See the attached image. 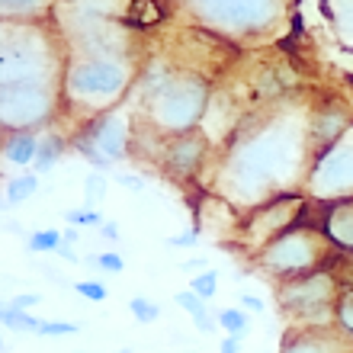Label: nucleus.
I'll list each match as a JSON object with an SVG mask.
<instances>
[{"mask_svg": "<svg viewBox=\"0 0 353 353\" xmlns=\"http://www.w3.org/2000/svg\"><path fill=\"white\" fill-rule=\"evenodd\" d=\"M327 234L318 232L315 225L296 222L289 232H283L276 241H270L263 251H257V263L267 273L279 276V283L296 276H308L315 273L318 263L325 261L327 254Z\"/></svg>", "mask_w": 353, "mask_h": 353, "instance_id": "nucleus-1", "label": "nucleus"}, {"mask_svg": "<svg viewBox=\"0 0 353 353\" xmlns=\"http://www.w3.org/2000/svg\"><path fill=\"white\" fill-rule=\"evenodd\" d=\"M122 81V74L116 68H106V65H90V68H81L74 74V87L87 93H100V90H116Z\"/></svg>", "mask_w": 353, "mask_h": 353, "instance_id": "nucleus-5", "label": "nucleus"}, {"mask_svg": "<svg viewBox=\"0 0 353 353\" xmlns=\"http://www.w3.org/2000/svg\"><path fill=\"white\" fill-rule=\"evenodd\" d=\"M321 225H325L321 232L327 234V241L341 251L353 254V199H341L337 205H331Z\"/></svg>", "mask_w": 353, "mask_h": 353, "instance_id": "nucleus-4", "label": "nucleus"}, {"mask_svg": "<svg viewBox=\"0 0 353 353\" xmlns=\"http://www.w3.org/2000/svg\"><path fill=\"white\" fill-rule=\"evenodd\" d=\"M42 302V296H36V292H23V296H17L13 302H10V308H19V312H29L32 305H39Z\"/></svg>", "mask_w": 353, "mask_h": 353, "instance_id": "nucleus-22", "label": "nucleus"}, {"mask_svg": "<svg viewBox=\"0 0 353 353\" xmlns=\"http://www.w3.org/2000/svg\"><path fill=\"white\" fill-rule=\"evenodd\" d=\"M100 232H103V238H110V241H116V238H119V228H116V225H112V222L100 225Z\"/></svg>", "mask_w": 353, "mask_h": 353, "instance_id": "nucleus-28", "label": "nucleus"}, {"mask_svg": "<svg viewBox=\"0 0 353 353\" xmlns=\"http://www.w3.org/2000/svg\"><path fill=\"white\" fill-rule=\"evenodd\" d=\"M129 312L135 315V321H141V325H151V321H158L161 318V308L154 305V302H148V299H141V296H135L129 302Z\"/></svg>", "mask_w": 353, "mask_h": 353, "instance_id": "nucleus-12", "label": "nucleus"}, {"mask_svg": "<svg viewBox=\"0 0 353 353\" xmlns=\"http://www.w3.org/2000/svg\"><path fill=\"white\" fill-rule=\"evenodd\" d=\"M3 325L13 327V331H32L36 334L39 327H42V321L39 318H32L29 312H19V308H3Z\"/></svg>", "mask_w": 353, "mask_h": 353, "instance_id": "nucleus-11", "label": "nucleus"}, {"mask_svg": "<svg viewBox=\"0 0 353 353\" xmlns=\"http://www.w3.org/2000/svg\"><path fill=\"white\" fill-rule=\"evenodd\" d=\"M58 151H61V141H58V139H48L46 145H42V151H39V170L48 168V164L58 158Z\"/></svg>", "mask_w": 353, "mask_h": 353, "instance_id": "nucleus-19", "label": "nucleus"}, {"mask_svg": "<svg viewBox=\"0 0 353 353\" xmlns=\"http://www.w3.org/2000/svg\"><path fill=\"white\" fill-rule=\"evenodd\" d=\"M116 353H132V350H116Z\"/></svg>", "mask_w": 353, "mask_h": 353, "instance_id": "nucleus-31", "label": "nucleus"}, {"mask_svg": "<svg viewBox=\"0 0 353 353\" xmlns=\"http://www.w3.org/2000/svg\"><path fill=\"white\" fill-rule=\"evenodd\" d=\"M65 219L68 222H74V225H103L100 212H93V209H74V212H68Z\"/></svg>", "mask_w": 353, "mask_h": 353, "instance_id": "nucleus-20", "label": "nucleus"}, {"mask_svg": "<svg viewBox=\"0 0 353 353\" xmlns=\"http://www.w3.org/2000/svg\"><path fill=\"white\" fill-rule=\"evenodd\" d=\"M39 190V176L36 174H23L17 176L13 183L7 186V205H17V203H26L29 196Z\"/></svg>", "mask_w": 353, "mask_h": 353, "instance_id": "nucleus-8", "label": "nucleus"}, {"mask_svg": "<svg viewBox=\"0 0 353 353\" xmlns=\"http://www.w3.org/2000/svg\"><path fill=\"white\" fill-rule=\"evenodd\" d=\"M241 308H244V312H263V302L257 296H248V292H244V296H241Z\"/></svg>", "mask_w": 353, "mask_h": 353, "instance_id": "nucleus-25", "label": "nucleus"}, {"mask_svg": "<svg viewBox=\"0 0 353 353\" xmlns=\"http://www.w3.org/2000/svg\"><path fill=\"white\" fill-rule=\"evenodd\" d=\"M61 244H65V234L55 232V228H46V232H36L32 238H29V251L32 254H42V251L55 254Z\"/></svg>", "mask_w": 353, "mask_h": 353, "instance_id": "nucleus-10", "label": "nucleus"}, {"mask_svg": "<svg viewBox=\"0 0 353 353\" xmlns=\"http://www.w3.org/2000/svg\"><path fill=\"white\" fill-rule=\"evenodd\" d=\"M203 151H205V145L199 139H180L174 148L168 151V168L180 176L193 174L196 164H199V158H203Z\"/></svg>", "mask_w": 353, "mask_h": 353, "instance_id": "nucleus-6", "label": "nucleus"}, {"mask_svg": "<svg viewBox=\"0 0 353 353\" xmlns=\"http://www.w3.org/2000/svg\"><path fill=\"white\" fill-rule=\"evenodd\" d=\"M190 289H193L196 296H203V299H212L215 292H219V276H215L212 270H203L199 276H193V283H190Z\"/></svg>", "mask_w": 353, "mask_h": 353, "instance_id": "nucleus-13", "label": "nucleus"}, {"mask_svg": "<svg viewBox=\"0 0 353 353\" xmlns=\"http://www.w3.org/2000/svg\"><path fill=\"white\" fill-rule=\"evenodd\" d=\"M116 180H119V183H125V186H132V190H141V180H135V176H116Z\"/></svg>", "mask_w": 353, "mask_h": 353, "instance_id": "nucleus-29", "label": "nucleus"}, {"mask_svg": "<svg viewBox=\"0 0 353 353\" xmlns=\"http://www.w3.org/2000/svg\"><path fill=\"white\" fill-rule=\"evenodd\" d=\"M176 305L196 318V315H203V312H205V299L196 296L193 289H183V292H176Z\"/></svg>", "mask_w": 353, "mask_h": 353, "instance_id": "nucleus-15", "label": "nucleus"}, {"mask_svg": "<svg viewBox=\"0 0 353 353\" xmlns=\"http://www.w3.org/2000/svg\"><path fill=\"white\" fill-rule=\"evenodd\" d=\"M219 327H225L228 337L241 341L248 334V312L244 308H225V312H219Z\"/></svg>", "mask_w": 353, "mask_h": 353, "instance_id": "nucleus-9", "label": "nucleus"}, {"mask_svg": "<svg viewBox=\"0 0 353 353\" xmlns=\"http://www.w3.org/2000/svg\"><path fill=\"white\" fill-rule=\"evenodd\" d=\"M58 257H61V261H68V263H77V261H81V257H77V254L74 251H71V248H68V244H61V248H58Z\"/></svg>", "mask_w": 353, "mask_h": 353, "instance_id": "nucleus-26", "label": "nucleus"}, {"mask_svg": "<svg viewBox=\"0 0 353 353\" xmlns=\"http://www.w3.org/2000/svg\"><path fill=\"white\" fill-rule=\"evenodd\" d=\"M193 321H196V327H199L203 334H212L215 327H219V318H212V315H209V312H203V315H196Z\"/></svg>", "mask_w": 353, "mask_h": 353, "instance_id": "nucleus-23", "label": "nucleus"}, {"mask_svg": "<svg viewBox=\"0 0 353 353\" xmlns=\"http://www.w3.org/2000/svg\"><path fill=\"white\" fill-rule=\"evenodd\" d=\"M77 331H81L77 321H42V327H39L36 334H42V337H68V334H77Z\"/></svg>", "mask_w": 353, "mask_h": 353, "instance_id": "nucleus-14", "label": "nucleus"}, {"mask_svg": "<svg viewBox=\"0 0 353 353\" xmlns=\"http://www.w3.org/2000/svg\"><path fill=\"white\" fill-rule=\"evenodd\" d=\"M132 19H135V23H158L161 19L158 3H151V0H139L135 10H132Z\"/></svg>", "mask_w": 353, "mask_h": 353, "instance_id": "nucleus-17", "label": "nucleus"}, {"mask_svg": "<svg viewBox=\"0 0 353 353\" xmlns=\"http://www.w3.org/2000/svg\"><path fill=\"white\" fill-rule=\"evenodd\" d=\"M74 292L77 296H84V299H90V302H103V299L110 296L106 286H103V283H93V279H81V283H74Z\"/></svg>", "mask_w": 353, "mask_h": 353, "instance_id": "nucleus-16", "label": "nucleus"}, {"mask_svg": "<svg viewBox=\"0 0 353 353\" xmlns=\"http://www.w3.org/2000/svg\"><path fill=\"white\" fill-rule=\"evenodd\" d=\"M299 212H302V199H296V196H283V199L261 205L251 215V222L244 225V241L263 251L270 241H276L279 234L299 222Z\"/></svg>", "mask_w": 353, "mask_h": 353, "instance_id": "nucleus-2", "label": "nucleus"}, {"mask_svg": "<svg viewBox=\"0 0 353 353\" xmlns=\"http://www.w3.org/2000/svg\"><path fill=\"white\" fill-rule=\"evenodd\" d=\"M183 270H203V261H186Z\"/></svg>", "mask_w": 353, "mask_h": 353, "instance_id": "nucleus-30", "label": "nucleus"}, {"mask_svg": "<svg viewBox=\"0 0 353 353\" xmlns=\"http://www.w3.org/2000/svg\"><path fill=\"white\" fill-rule=\"evenodd\" d=\"M36 139L32 135H17V139L7 141V158L17 161V164H29V161H36Z\"/></svg>", "mask_w": 353, "mask_h": 353, "instance_id": "nucleus-7", "label": "nucleus"}, {"mask_svg": "<svg viewBox=\"0 0 353 353\" xmlns=\"http://www.w3.org/2000/svg\"><path fill=\"white\" fill-rule=\"evenodd\" d=\"M90 263L100 270H110V273H119V270L125 267L119 254H100V257H90Z\"/></svg>", "mask_w": 353, "mask_h": 353, "instance_id": "nucleus-18", "label": "nucleus"}, {"mask_svg": "<svg viewBox=\"0 0 353 353\" xmlns=\"http://www.w3.org/2000/svg\"><path fill=\"white\" fill-rule=\"evenodd\" d=\"M196 238H199L196 232H186V234H176V238H170L168 244H170V248H193Z\"/></svg>", "mask_w": 353, "mask_h": 353, "instance_id": "nucleus-24", "label": "nucleus"}, {"mask_svg": "<svg viewBox=\"0 0 353 353\" xmlns=\"http://www.w3.org/2000/svg\"><path fill=\"white\" fill-rule=\"evenodd\" d=\"M353 341L341 327H302L299 334H289L283 353H350Z\"/></svg>", "mask_w": 353, "mask_h": 353, "instance_id": "nucleus-3", "label": "nucleus"}, {"mask_svg": "<svg viewBox=\"0 0 353 353\" xmlns=\"http://www.w3.org/2000/svg\"><path fill=\"white\" fill-rule=\"evenodd\" d=\"M103 193H106V183H103L100 174H90L87 176V203H97V199H103Z\"/></svg>", "mask_w": 353, "mask_h": 353, "instance_id": "nucleus-21", "label": "nucleus"}, {"mask_svg": "<svg viewBox=\"0 0 353 353\" xmlns=\"http://www.w3.org/2000/svg\"><path fill=\"white\" fill-rule=\"evenodd\" d=\"M241 350V341L238 337H225L222 341V353H238Z\"/></svg>", "mask_w": 353, "mask_h": 353, "instance_id": "nucleus-27", "label": "nucleus"}]
</instances>
